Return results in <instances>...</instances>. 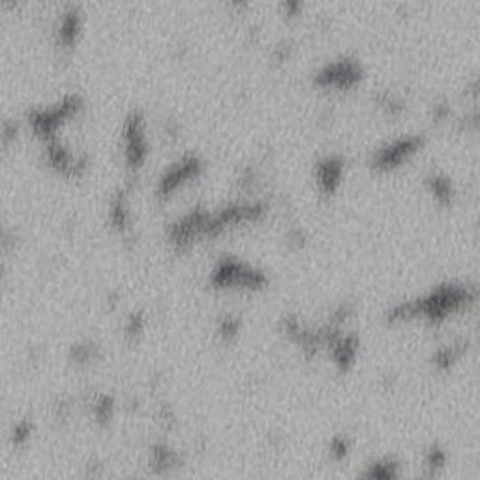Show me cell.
<instances>
[{"instance_id":"obj_13","label":"cell","mask_w":480,"mask_h":480,"mask_svg":"<svg viewBox=\"0 0 480 480\" xmlns=\"http://www.w3.org/2000/svg\"><path fill=\"white\" fill-rule=\"evenodd\" d=\"M424 465H426L428 477H437L445 469V465H447V452L441 447H437V445H434L426 452Z\"/></svg>"},{"instance_id":"obj_10","label":"cell","mask_w":480,"mask_h":480,"mask_svg":"<svg viewBox=\"0 0 480 480\" xmlns=\"http://www.w3.org/2000/svg\"><path fill=\"white\" fill-rule=\"evenodd\" d=\"M467 349H469L467 340H460V342L452 343V345L439 347L434 355V366L439 372H447V369L452 368L456 362L461 361V356L467 353Z\"/></svg>"},{"instance_id":"obj_3","label":"cell","mask_w":480,"mask_h":480,"mask_svg":"<svg viewBox=\"0 0 480 480\" xmlns=\"http://www.w3.org/2000/svg\"><path fill=\"white\" fill-rule=\"evenodd\" d=\"M424 145H426V139L422 135H403V137L392 139L375 148L369 158V167L375 173L396 171L409 164L419 152H422Z\"/></svg>"},{"instance_id":"obj_16","label":"cell","mask_w":480,"mask_h":480,"mask_svg":"<svg viewBox=\"0 0 480 480\" xmlns=\"http://www.w3.org/2000/svg\"><path fill=\"white\" fill-rule=\"evenodd\" d=\"M330 456L334 458L336 461H342L347 458L349 448H351V443L345 435H334L330 439Z\"/></svg>"},{"instance_id":"obj_11","label":"cell","mask_w":480,"mask_h":480,"mask_svg":"<svg viewBox=\"0 0 480 480\" xmlns=\"http://www.w3.org/2000/svg\"><path fill=\"white\" fill-rule=\"evenodd\" d=\"M130 220H132V212H130V204H128V198L126 193H117L115 199L111 201V211H109V222L117 231L124 233L130 227Z\"/></svg>"},{"instance_id":"obj_17","label":"cell","mask_w":480,"mask_h":480,"mask_svg":"<svg viewBox=\"0 0 480 480\" xmlns=\"http://www.w3.org/2000/svg\"><path fill=\"white\" fill-rule=\"evenodd\" d=\"M280 6H282V14L287 19H298L304 14L306 0H280Z\"/></svg>"},{"instance_id":"obj_5","label":"cell","mask_w":480,"mask_h":480,"mask_svg":"<svg viewBox=\"0 0 480 480\" xmlns=\"http://www.w3.org/2000/svg\"><path fill=\"white\" fill-rule=\"evenodd\" d=\"M122 152H124L126 167L130 171H139L145 167L148 160V137H146V120L141 113H130L122 126Z\"/></svg>"},{"instance_id":"obj_14","label":"cell","mask_w":480,"mask_h":480,"mask_svg":"<svg viewBox=\"0 0 480 480\" xmlns=\"http://www.w3.org/2000/svg\"><path fill=\"white\" fill-rule=\"evenodd\" d=\"M377 106L381 107V111L385 113V115H388V117H392V119H396V117H400L401 113H403V109H405V104L401 102L398 96H394V94H381L379 98H377Z\"/></svg>"},{"instance_id":"obj_12","label":"cell","mask_w":480,"mask_h":480,"mask_svg":"<svg viewBox=\"0 0 480 480\" xmlns=\"http://www.w3.org/2000/svg\"><path fill=\"white\" fill-rule=\"evenodd\" d=\"M362 477L364 479H396L400 477V465L392 458H381L369 463Z\"/></svg>"},{"instance_id":"obj_9","label":"cell","mask_w":480,"mask_h":480,"mask_svg":"<svg viewBox=\"0 0 480 480\" xmlns=\"http://www.w3.org/2000/svg\"><path fill=\"white\" fill-rule=\"evenodd\" d=\"M81 32H83V17H81V14L75 8H72V10H68L66 14L62 15L59 28H57L59 44H62L60 47L72 49L77 44V40H79Z\"/></svg>"},{"instance_id":"obj_6","label":"cell","mask_w":480,"mask_h":480,"mask_svg":"<svg viewBox=\"0 0 480 480\" xmlns=\"http://www.w3.org/2000/svg\"><path fill=\"white\" fill-rule=\"evenodd\" d=\"M201 173H203V164L198 156L190 154V156L180 158L173 165H169L158 180V198L169 199L175 191H178V188L199 178Z\"/></svg>"},{"instance_id":"obj_18","label":"cell","mask_w":480,"mask_h":480,"mask_svg":"<svg viewBox=\"0 0 480 480\" xmlns=\"http://www.w3.org/2000/svg\"><path fill=\"white\" fill-rule=\"evenodd\" d=\"M250 2L251 0H229L231 6H235V8H246Z\"/></svg>"},{"instance_id":"obj_1","label":"cell","mask_w":480,"mask_h":480,"mask_svg":"<svg viewBox=\"0 0 480 480\" xmlns=\"http://www.w3.org/2000/svg\"><path fill=\"white\" fill-rule=\"evenodd\" d=\"M477 287L467 283H443L432 289L428 295L394 304L385 314V323L388 327H398L403 323L428 321L432 325H441L448 317L463 314L471 309L477 303Z\"/></svg>"},{"instance_id":"obj_2","label":"cell","mask_w":480,"mask_h":480,"mask_svg":"<svg viewBox=\"0 0 480 480\" xmlns=\"http://www.w3.org/2000/svg\"><path fill=\"white\" fill-rule=\"evenodd\" d=\"M212 287L216 289H237V291H257L267 289L269 285V274L265 270L238 261L237 257H224L214 267L211 274Z\"/></svg>"},{"instance_id":"obj_15","label":"cell","mask_w":480,"mask_h":480,"mask_svg":"<svg viewBox=\"0 0 480 480\" xmlns=\"http://www.w3.org/2000/svg\"><path fill=\"white\" fill-rule=\"evenodd\" d=\"M240 325L242 323H240L238 317L225 316L218 325V334L222 336L224 342H233V340H237L238 332H240Z\"/></svg>"},{"instance_id":"obj_4","label":"cell","mask_w":480,"mask_h":480,"mask_svg":"<svg viewBox=\"0 0 480 480\" xmlns=\"http://www.w3.org/2000/svg\"><path fill=\"white\" fill-rule=\"evenodd\" d=\"M364 70L355 59H338L319 68L314 75V85L330 93H349L361 85Z\"/></svg>"},{"instance_id":"obj_8","label":"cell","mask_w":480,"mask_h":480,"mask_svg":"<svg viewBox=\"0 0 480 480\" xmlns=\"http://www.w3.org/2000/svg\"><path fill=\"white\" fill-rule=\"evenodd\" d=\"M424 186H426V191L437 204H441V207H450L452 204L454 198H456V188H454V182L447 175L432 173L424 180Z\"/></svg>"},{"instance_id":"obj_7","label":"cell","mask_w":480,"mask_h":480,"mask_svg":"<svg viewBox=\"0 0 480 480\" xmlns=\"http://www.w3.org/2000/svg\"><path fill=\"white\" fill-rule=\"evenodd\" d=\"M314 178H316L317 191L323 198H334L342 190L345 178V160L336 154L325 156L314 167Z\"/></svg>"}]
</instances>
